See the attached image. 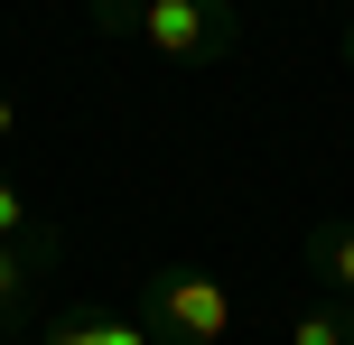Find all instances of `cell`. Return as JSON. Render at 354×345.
Instances as JSON below:
<instances>
[{"label":"cell","mask_w":354,"mask_h":345,"mask_svg":"<svg viewBox=\"0 0 354 345\" xmlns=\"http://www.w3.org/2000/svg\"><path fill=\"white\" fill-rule=\"evenodd\" d=\"M103 37H140L168 66H224L243 47V10L233 0H93Z\"/></svg>","instance_id":"obj_1"},{"label":"cell","mask_w":354,"mask_h":345,"mask_svg":"<svg viewBox=\"0 0 354 345\" xmlns=\"http://www.w3.org/2000/svg\"><path fill=\"white\" fill-rule=\"evenodd\" d=\"M140 327L159 345H224L233 336V290L205 280L196 261H149L140 271Z\"/></svg>","instance_id":"obj_2"},{"label":"cell","mask_w":354,"mask_h":345,"mask_svg":"<svg viewBox=\"0 0 354 345\" xmlns=\"http://www.w3.org/2000/svg\"><path fill=\"white\" fill-rule=\"evenodd\" d=\"M47 271H56V224H37L28 243H0V336H28L47 317Z\"/></svg>","instance_id":"obj_3"},{"label":"cell","mask_w":354,"mask_h":345,"mask_svg":"<svg viewBox=\"0 0 354 345\" xmlns=\"http://www.w3.org/2000/svg\"><path fill=\"white\" fill-rule=\"evenodd\" d=\"M28 345H159L140 317H112V308H47L28 327Z\"/></svg>","instance_id":"obj_4"},{"label":"cell","mask_w":354,"mask_h":345,"mask_svg":"<svg viewBox=\"0 0 354 345\" xmlns=\"http://www.w3.org/2000/svg\"><path fill=\"white\" fill-rule=\"evenodd\" d=\"M308 261H317L326 299H345V308H354V224H317V234H308Z\"/></svg>","instance_id":"obj_5"},{"label":"cell","mask_w":354,"mask_h":345,"mask_svg":"<svg viewBox=\"0 0 354 345\" xmlns=\"http://www.w3.org/2000/svg\"><path fill=\"white\" fill-rule=\"evenodd\" d=\"M280 345H354V308L345 299H317V308H299L280 327Z\"/></svg>","instance_id":"obj_6"},{"label":"cell","mask_w":354,"mask_h":345,"mask_svg":"<svg viewBox=\"0 0 354 345\" xmlns=\"http://www.w3.org/2000/svg\"><path fill=\"white\" fill-rule=\"evenodd\" d=\"M28 234H37V205H28V187L0 168V243H28Z\"/></svg>","instance_id":"obj_7"},{"label":"cell","mask_w":354,"mask_h":345,"mask_svg":"<svg viewBox=\"0 0 354 345\" xmlns=\"http://www.w3.org/2000/svg\"><path fill=\"white\" fill-rule=\"evenodd\" d=\"M10 131H19V103H10V93H0V149H10Z\"/></svg>","instance_id":"obj_8"}]
</instances>
